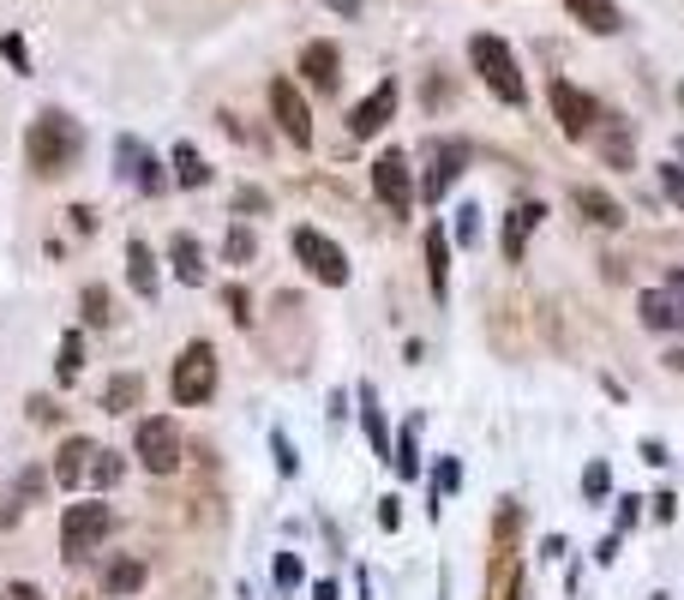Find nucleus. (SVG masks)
I'll use <instances>...</instances> for the list:
<instances>
[{
	"mask_svg": "<svg viewBox=\"0 0 684 600\" xmlns=\"http://www.w3.org/2000/svg\"><path fill=\"white\" fill-rule=\"evenodd\" d=\"M79 150H84V126L72 121L67 109H43L31 121V133H24V162H31L36 174H60Z\"/></svg>",
	"mask_w": 684,
	"mask_h": 600,
	"instance_id": "nucleus-1",
	"label": "nucleus"
},
{
	"mask_svg": "<svg viewBox=\"0 0 684 600\" xmlns=\"http://www.w3.org/2000/svg\"><path fill=\"white\" fill-rule=\"evenodd\" d=\"M468 60H475V72L487 79L492 97L523 109V72H516V55H511L504 36H475V43H468Z\"/></svg>",
	"mask_w": 684,
	"mask_h": 600,
	"instance_id": "nucleus-2",
	"label": "nucleus"
},
{
	"mask_svg": "<svg viewBox=\"0 0 684 600\" xmlns=\"http://www.w3.org/2000/svg\"><path fill=\"white\" fill-rule=\"evenodd\" d=\"M169 397L181 408H198L217 397V349L210 342H186L181 361H174V378H169Z\"/></svg>",
	"mask_w": 684,
	"mask_h": 600,
	"instance_id": "nucleus-3",
	"label": "nucleus"
},
{
	"mask_svg": "<svg viewBox=\"0 0 684 600\" xmlns=\"http://www.w3.org/2000/svg\"><path fill=\"white\" fill-rule=\"evenodd\" d=\"M114 529V510L103 499H84V505H67V517H60V553L79 565V558H91L96 546L109 541Z\"/></svg>",
	"mask_w": 684,
	"mask_h": 600,
	"instance_id": "nucleus-4",
	"label": "nucleus"
},
{
	"mask_svg": "<svg viewBox=\"0 0 684 600\" xmlns=\"http://www.w3.org/2000/svg\"><path fill=\"white\" fill-rule=\"evenodd\" d=\"M181 427H174L169 415H150V420H138V439H133V456L150 468V475H174L181 468Z\"/></svg>",
	"mask_w": 684,
	"mask_h": 600,
	"instance_id": "nucleus-5",
	"label": "nucleus"
},
{
	"mask_svg": "<svg viewBox=\"0 0 684 600\" xmlns=\"http://www.w3.org/2000/svg\"><path fill=\"white\" fill-rule=\"evenodd\" d=\"M295 259L307 264V271L319 276L324 288H342V283H349V252H342L331 235H319V228H295Z\"/></svg>",
	"mask_w": 684,
	"mask_h": 600,
	"instance_id": "nucleus-6",
	"label": "nucleus"
},
{
	"mask_svg": "<svg viewBox=\"0 0 684 600\" xmlns=\"http://www.w3.org/2000/svg\"><path fill=\"white\" fill-rule=\"evenodd\" d=\"M114 162H121V181H126V186H138V193H145V199H157L162 186H169V174H162V162L150 157V150L138 145L133 133H121V138H114Z\"/></svg>",
	"mask_w": 684,
	"mask_h": 600,
	"instance_id": "nucleus-7",
	"label": "nucleus"
},
{
	"mask_svg": "<svg viewBox=\"0 0 684 600\" xmlns=\"http://www.w3.org/2000/svg\"><path fill=\"white\" fill-rule=\"evenodd\" d=\"M271 114H276V126H283V138L312 145V109H307V97H300L295 79H271Z\"/></svg>",
	"mask_w": 684,
	"mask_h": 600,
	"instance_id": "nucleus-8",
	"label": "nucleus"
},
{
	"mask_svg": "<svg viewBox=\"0 0 684 600\" xmlns=\"http://www.w3.org/2000/svg\"><path fill=\"white\" fill-rule=\"evenodd\" d=\"M552 121H559V133L565 138H589V126L601 121V109H594V97L589 91H577V84H565V79H552Z\"/></svg>",
	"mask_w": 684,
	"mask_h": 600,
	"instance_id": "nucleus-9",
	"label": "nucleus"
},
{
	"mask_svg": "<svg viewBox=\"0 0 684 600\" xmlns=\"http://www.w3.org/2000/svg\"><path fill=\"white\" fill-rule=\"evenodd\" d=\"M373 193L385 199L397 216L414 211V181H409V157H402V150H385V157L373 162Z\"/></svg>",
	"mask_w": 684,
	"mask_h": 600,
	"instance_id": "nucleus-10",
	"label": "nucleus"
},
{
	"mask_svg": "<svg viewBox=\"0 0 684 600\" xmlns=\"http://www.w3.org/2000/svg\"><path fill=\"white\" fill-rule=\"evenodd\" d=\"M390 114H397V84H378V91L373 97H366V102H354V114H349V133L354 138H373V133H385V126H390Z\"/></svg>",
	"mask_w": 684,
	"mask_h": 600,
	"instance_id": "nucleus-11",
	"label": "nucleus"
},
{
	"mask_svg": "<svg viewBox=\"0 0 684 600\" xmlns=\"http://www.w3.org/2000/svg\"><path fill=\"white\" fill-rule=\"evenodd\" d=\"M300 72H307L312 91H337V79H342L337 43H307V48H300Z\"/></svg>",
	"mask_w": 684,
	"mask_h": 600,
	"instance_id": "nucleus-12",
	"label": "nucleus"
},
{
	"mask_svg": "<svg viewBox=\"0 0 684 600\" xmlns=\"http://www.w3.org/2000/svg\"><path fill=\"white\" fill-rule=\"evenodd\" d=\"M96 451H103L96 439H67V444H60V451H55V480H60V487H79V480L91 475Z\"/></svg>",
	"mask_w": 684,
	"mask_h": 600,
	"instance_id": "nucleus-13",
	"label": "nucleus"
},
{
	"mask_svg": "<svg viewBox=\"0 0 684 600\" xmlns=\"http://www.w3.org/2000/svg\"><path fill=\"white\" fill-rule=\"evenodd\" d=\"M126 283L138 301H157V252L145 240H126Z\"/></svg>",
	"mask_w": 684,
	"mask_h": 600,
	"instance_id": "nucleus-14",
	"label": "nucleus"
},
{
	"mask_svg": "<svg viewBox=\"0 0 684 600\" xmlns=\"http://www.w3.org/2000/svg\"><path fill=\"white\" fill-rule=\"evenodd\" d=\"M547 216V204H523V211H511V223H504V259H523V247H528V235H535V223Z\"/></svg>",
	"mask_w": 684,
	"mask_h": 600,
	"instance_id": "nucleus-15",
	"label": "nucleus"
},
{
	"mask_svg": "<svg viewBox=\"0 0 684 600\" xmlns=\"http://www.w3.org/2000/svg\"><path fill=\"white\" fill-rule=\"evenodd\" d=\"M565 7H570V19H577L582 31H594V36L618 31V7H613V0H565Z\"/></svg>",
	"mask_w": 684,
	"mask_h": 600,
	"instance_id": "nucleus-16",
	"label": "nucleus"
},
{
	"mask_svg": "<svg viewBox=\"0 0 684 600\" xmlns=\"http://www.w3.org/2000/svg\"><path fill=\"white\" fill-rule=\"evenodd\" d=\"M463 162H468L463 145H438L433 150V174H426V199H445V186L463 174Z\"/></svg>",
	"mask_w": 684,
	"mask_h": 600,
	"instance_id": "nucleus-17",
	"label": "nucleus"
},
{
	"mask_svg": "<svg viewBox=\"0 0 684 600\" xmlns=\"http://www.w3.org/2000/svg\"><path fill=\"white\" fill-rule=\"evenodd\" d=\"M637 313H642V325H649V330H684V306L666 301V295H654V288L637 301Z\"/></svg>",
	"mask_w": 684,
	"mask_h": 600,
	"instance_id": "nucleus-18",
	"label": "nucleus"
},
{
	"mask_svg": "<svg viewBox=\"0 0 684 600\" xmlns=\"http://www.w3.org/2000/svg\"><path fill=\"white\" fill-rule=\"evenodd\" d=\"M577 211L589 216V223H601V228H618V223H625V211H618V199H606L601 186H577Z\"/></svg>",
	"mask_w": 684,
	"mask_h": 600,
	"instance_id": "nucleus-19",
	"label": "nucleus"
},
{
	"mask_svg": "<svg viewBox=\"0 0 684 600\" xmlns=\"http://www.w3.org/2000/svg\"><path fill=\"white\" fill-rule=\"evenodd\" d=\"M169 252H174V276H181V283H193V288L205 283V252H198L193 235H174Z\"/></svg>",
	"mask_w": 684,
	"mask_h": 600,
	"instance_id": "nucleus-20",
	"label": "nucleus"
},
{
	"mask_svg": "<svg viewBox=\"0 0 684 600\" xmlns=\"http://www.w3.org/2000/svg\"><path fill=\"white\" fill-rule=\"evenodd\" d=\"M138 397H145V378H138V373L109 378V390H103V415H126V408H138Z\"/></svg>",
	"mask_w": 684,
	"mask_h": 600,
	"instance_id": "nucleus-21",
	"label": "nucleus"
},
{
	"mask_svg": "<svg viewBox=\"0 0 684 600\" xmlns=\"http://www.w3.org/2000/svg\"><path fill=\"white\" fill-rule=\"evenodd\" d=\"M426 276H433V295H445V283H451V247H445V228H426Z\"/></svg>",
	"mask_w": 684,
	"mask_h": 600,
	"instance_id": "nucleus-22",
	"label": "nucleus"
},
{
	"mask_svg": "<svg viewBox=\"0 0 684 600\" xmlns=\"http://www.w3.org/2000/svg\"><path fill=\"white\" fill-rule=\"evenodd\" d=\"M79 373H84V337H79V330H67L60 349H55V378H60V385H72Z\"/></svg>",
	"mask_w": 684,
	"mask_h": 600,
	"instance_id": "nucleus-23",
	"label": "nucleus"
},
{
	"mask_svg": "<svg viewBox=\"0 0 684 600\" xmlns=\"http://www.w3.org/2000/svg\"><path fill=\"white\" fill-rule=\"evenodd\" d=\"M103 589L109 595H138L145 589V565H138V558H114V565L103 570Z\"/></svg>",
	"mask_w": 684,
	"mask_h": 600,
	"instance_id": "nucleus-24",
	"label": "nucleus"
},
{
	"mask_svg": "<svg viewBox=\"0 0 684 600\" xmlns=\"http://www.w3.org/2000/svg\"><path fill=\"white\" fill-rule=\"evenodd\" d=\"M174 181H181V186H205L210 181L205 157H198L193 145H174Z\"/></svg>",
	"mask_w": 684,
	"mask_h": 600,
	"instance_id": "nucleus-25",
	"label": "nucleus"
},
{
	"mask_svg": "<svg viewBox=\"0 0 684 600\" xmlns=\"http://www.w3.org/2000/svg\"><path fill=\"white\" fill-rule=\"evenodd\" d=\"M79 306H84V325H91V330H103L109 325V288L103 283H91V288H84V295H79Z\"/></svg>",
	"mask_w": 684,
	"mask_h": 600,
	"instance_id": "nucleus-26",
	"label": "nucleus"
},
{
	"mask_svg": "<svg viewBox=\"0 0 684 600\" xmlns=\"http://www.w3.org/2000/svg\"><path fill=\"white\" fill-rule=\"evenodd\" d=\"M361 420H366V439H373V451H385V415H378V403H373V385L361 390Z\"/></svg>",
	"mask_w": 684,
	"mask_h": 600,
	"instance_id": "nucleus-27",
	"label": "nucleus"
},
{
	"mask_svg": "<svg viewBox=\"0 0 684 600\" xmlns=\"http://www.w3.org/2000/svg\"><path fill=\"white\" fill-rule=\"evenodd\" d=\"M252 247H259V240H252V228H228V240H223L228 264H247V259H252Z\"/></svg>",
	"mask_w": 684,
	"mask_h": 600,
	"instance_id": "nucleus-28",
	"label": "nucleus"
},
{
	"mask_svg": "<svg viewBox=\"0 0 684 600\" xmlns=\"http://www.w3.org/2000/svg\"><path fill=\"white\" fill-rule=\"evenodd\" d=\"M390 463H397V475H402V480L421 475V456H414V432H402V439H397V456H390Z\"/></svg>",
	"mask_w": 684,
	"mask_h": 600,
	"instance_id": "nucleus-29",
	"label": "nucleus"
},
{
	"mask_svg": "<svg viewBox=\"0 0 684 600\" xmlns=\"http://www.w3.org/2000/svg\"><path fill=\"white\" fill-rule=\"evenodd\" d=\"M91 480H96V487H114V480H121V456H114V451H96Z\"/></svg>",
	"mask_w": 684,
	"mask_h": 600,
	"instance_id": "nucleus-30",
	"label": "nucleus"
},
{
	"mask_svg": "<svg viewBox=\"0 0 684 600\" xmlns=\"http://www.w3.org/2000/svg\"><path fill=\"white\" fill-rule=\"evenodd\" d=\"M606 487H613V468H606V463H589V475H582V493H589V499H606Z\"/></svg>",
	"mask_w": 684,
	"mask_h": 600,
	"instance_id": "nucleus-31",
	"label": "nucleus"
},
{
	"mask_svg": "<svg viewBox=\"0 0 684 600\" xmlns=\"http://www.w3.org/2000/svg\"><path fill=\"white\" fill-rule=\"evenodd\" d=\"M475 235H480V211H475V204H463V211H456V240L475 247Z\"/></svg>",
	"mask_w": 684,
	"mask_h": 600,
	"instance_id": "nucleus-32",
	"label": "nucleus"
},
{
	"mask_svg": "<svg viewBox=\"0 0 684 600\" xmlns=\"http://www.w3.org/2000/svg\"><path fill=\"white\" fill-rule=\"evenodd\" d=\"M0 600H43L36 582H0Z\"/></svg>",
	"mask_w": 684,
	"mask_h": 600,
	"instance_id": "nucleus-33",
	"label": "nucleus"
},
{
	"mask_svg": "<svg viewBox=\"0 0 684 600\" xmlns=\"http://www.w3.org/2000/svg\"><path fill=\"white\" fill-rule=\"evenodd\" d=\"M0 55H7V60H12V67H19V72L31 67V55H24V43H19V36H0Z\"/></svg>",
	"mask_w": 684,
	"mask_h": 600,
	"instance_id": "nucleus-34",
	"label": "nucleus"
},
{
	"mask_svg": "<svg viewBox=\"0 0 684 600\" xmlns=\"http://www.w3.org/2000/svg\"><path fill=\"white\" fill-rule=\"evenodd\" d=\"M276 582H283V589H295V582H300V565H295V553H283V558H276Z\"/></svg>",
	"mask_w": 684,
	"mask_h": 600,
	"instance_id": "nucleus-35",
	"label": "nucleus"
},
{
	"mask_svg": "<svg viewBox=\"0 0 684 600\" xmlns=\"http://www.w3.org/2000/svg\"><path fill=\"white\" fill-rule=\"evenodd\" d=\"M19 510H24V505H19V493L7 487V493H0V529H12V522H19Z\"/></svg>",
	"mask_w": 684,
	"mask_h": 600,
	"instance_id": "nucleus-36",
	"label": "nucleus"
},
{
	"mask_svg": "<svg viewBox=\"0 0 684 600\" xmlns=\"http://www.w3.org/2000/svg\"><path fill=\"white\" fill-rule=\"evenodd\" d=\"M31 420H43V427H55V420H60V408L48 403V397H31Z\"/></svg>",
	"mask_w": 684,
	"mask_h": 600,
	"instance_id": "nucleus-37",
	"label": "nucleus"
},
{
	"mask_svg": "<svg viewBox=\"0 0 684 600\" xmlns=\"http://www.w3.org/2000/svg\"><path fill=\"white\" fill-rule=\"evenodd\" d=\"M276 468H283V475H295V451H288V439H283V432H276Z\"/></svg>",
	"mask_w": 684,
	"mask_h": 600,
	"instance_id": "nucleus-38",
	"label": "nucleus"
},
{
	"mask_svg": "<svg viewBox=\"0 0 684 600\" xmlns=\"http://www.w3.org/2000/svg\"><path fill=\"white\" fill-rule=\"evenodd\" d=\"M228 313H235V325H252V313H247V295H240V288H228Z\"/></svg>",
	"mask_w": 684,
	"mask_h": 600,
	"instance_id": "nucleus-39",
	"label": "nucleus"
},
{
	"mask_svg": "<svg viewBox=\"0 0 684 600\" xmlns=\"http://www.w3.org/2000/svg\"><path fill=\"white\" fill-rule=\"evenodd\" d=\"M666 199L684 204V174H679V169H666Z\"/></svg>",
	"mask_w": 684,
	"mask_h": 600,
	"instance_id": "nucleus-40",
	"label": "nucleus"
},
{
	"mask_svg": "<svg viewBox=\"0 0 684 600\" xmlns=\"http://www.w3.org/2000/svg\"><path fill=\"white\" fill-rule=\"evenodd\" d=\"M312 600H337V589H331V582H319V589H312Z\"/></svg>",
	"mask_w": 684,
	"mask_h": 600,
	"instance_id": "nucleus-41",
	"label": "nucleus"
},
{
	"mask_svg": "<svg viewBox=\"0 0 684 600\" xmlns=\"http://www.w3.org/2000/svg\"><path fill=\"white\" fill-rule=\"evenodd\" d=\"M331 7H337V12H361V0H331Z\"/></svg>",
	"mask_w": 684,
	"mask_h": 600,
	"instance_id": "nucleus-42",
	"label": "nucleus"
}]
</instances>
